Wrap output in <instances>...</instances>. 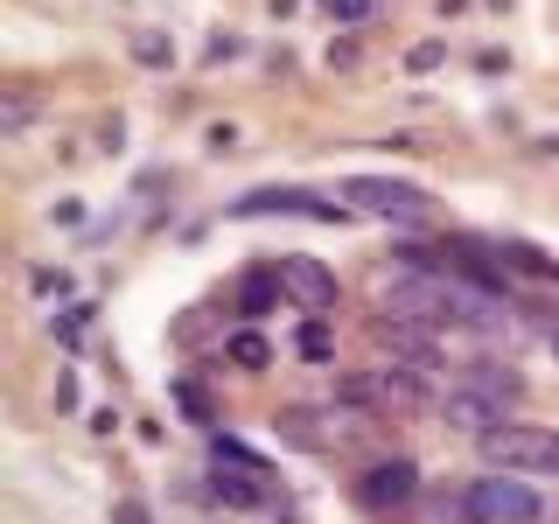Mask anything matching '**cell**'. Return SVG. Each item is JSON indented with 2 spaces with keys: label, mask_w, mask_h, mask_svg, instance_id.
Masks as SVG:
<instances>
[{
  "label": "cell",
  "mask_w": 559,
  "mask_h": 524,
  "mask_svg": "<svg viewBox=\"0 0 559 524\" xmlns=\"http://www.w3.org/2000/svg\"><path fill=\"white\" fill-rule=\"evenodd\" d=\"M483 462L497 468V476H559V433H546V427H489L483 433Z\"/></svg>",
  "instance_id": "6da1fadb"
},
{
  "label": "cell",
  "mask_w": 559,
  "mask_h": 524,
  "mask_svg": "<svg viewBox=\"0 0 559 524\" xmlns=\"http://www.w3.org/2000/svg\"><path fill=\"white\" fill-rule=\"evenodd\" d=\"M273 427H280V441H287V448L336 454V448H357L371 419H364V413H336V406H329V413H322V406H287Z\"/></svg>",
  "instance_id": "7a4b0ae2"
},
{
  "label": "cell",
  "mask_w": 559,
  "mask_h": 524,
  "mask_svg": "<svg viewBox=\"0 0 559 524\" xmlns=\"http://www.w3.org/2000/svg\"><path fill=\"white\" fill-rule=\"evenodd\" d=\"M349 210H364V217H392V224H427L433 203L419 182H392V175H349L343 182Z\"/></svg>",
  "instance_id": "3957f363"
},
{
  "label": "cell",
  "mask_w": 559,
  "mask_h": 524,
  "mask_svg": "<svg viewBox=\"0 0 559 524\" xmlns=\"http://www.w3.org/2000/svg\"><path fill=\"white\" fill-rule=\"evenodd\" d=\"M349 489H357V503H364L371 517H392V511H406V503L419 497V462H406V454H392V462H371Z\"/></svg>",
  "instance_id": "277c9868"
},
{
  "label": "cell",
  "mask_w": 559,
  "mask_h": 524,
  "mask_svg": "<svg viewBox=\"0 0 559 524\" xmlns=\"http://www.w3.org/2000/svg\"><path fill=\"white\" fill-rule=\"evenodd\" d=\"M231 217H308V224H343L349 203L308 196V189H252V196L231 203Z\"/></svg>",
  "instance_id": "5b68a950"
},
{
  "label": "cell",
  "mask_w": 559,
  "mask_h": 524,
  "mask_svg": "<svg viewBox=\"0 0 559 524\" xmlns=\"http://www.w3.org/2000/svg\"><path fill=\"white\" fill-rule=\"evenodd\" d=\"M468 503H476L489 524H538L546 517V503L524 489V476H483L476 489H468Z\"/></svg>",
  "instance_id": "8992f818"
},
{
  "label": "cell",
  "mask_w": 559,
  "mask_h": 524,
  "mask_svg": "<svg viewBox=\"0 0 559 524\" xmlns=\"http://www.w3.org/2000/svg\"><path fill=\"white\" fill-rule=\"evenodd\" d=\"M280 294H287L294 308H308V314H329L336 308V273L322 266V259H308V252H294V259H280Z\"/></svg>",
  "instance_id": "52a82bcc"
},
{
  "label": "cell",
  "mask_w": 559,
  "mask_h": 524,
  "mask_svg": "<svg viewBox=\"0 0 559 524\" xmlns=\"http://www.w3.org/2000/svg\"><path fill=\"white\" fill-rule=\"evenodd\" d=\"M371 343L384 349V357H399L406 371H433V364H441V343H433L427 329H413V322H392V314L371 322Z\"/></svg>",
  "instance_id": "ba28073f"
},
{
  "label": "cell",
  "mask_w": 559,
  "mask_h": 524,
  "mask_svg": "<svg viewBox=\"0 0 559 524\" xmlns=\"http://www.w3.org/2000/svg\"><path fill=\"white\" fill-rule=\"evenodd\" d=\"M441 427H454V433H468V441H483L489 427H503V398H489V392H476V384H454V392L441 398Z\"/></svg>",
  "instance_id": "9c48e42d"
},
{
  "label": "cell",
  "mask_w": 559,
  "mask_h": 524,
  "mask_svg": "<svg viewBox=\"0 0 559 524\" xmlns=\"http://www.w3.org/2000/svg\"><path fill=\"white\" fill-rule=\"evenodd\" d=\"M273 301H280V273L273 266H252L238 279V314H266Z\"/></svg>",
  "instance_id": "30bf717a"
},
{
  "label": "cell",
  "mask_w": 559,
  "mask_h": 524,
  "mask_svg": "<svg viewBox=\"0 0 559 524\" xmlns=\"http://www.w3.org/2000/svg\"><path fill=\"white\" fill-rule=\"evenodd\" d=\"M462 384H476V392L503 398V406H511V398L524 392V378H518V371H497V364H468V378H462Z\"/></svg>",
  "instance_id": "8fae6325"
},
{
  "label": "cell",
  "mask_w": 559,
  "mask_h": 524,
  "mask_svg": "<svg viewBox=\"0 0 559 524\" xmlns=\"http://www.w3.org/2000/svg\"><path fill=\"white\" fill-rule=\"evenodd\" d=\"M294 349H301L308 364H329V357H336V336L322 329V314H308V322H301V336H294Z\"/></svg>",
  "instance_id": "7c38bea8"
},
{
  "label": "cell",
  "mask_w": 559,
  "mask_h": 524,
  "mask_svg": "<svg viewBox=\"0 0 559 524\" xmlns=\"http://www.w3.org/2000/svg\"><path fill=\"white\" fill-rule=\"evenodd\" d=\"M231 364H238V371H266V364H273V343L245 329V336H231Z\"/></svg>",
  "instance_id": "4fadbf2b"
},
{
  "label": "cell",
  "mask_w": 559,
  "mask_h": 524,
  "mask_svg": "<svg viewBox=\"0 0 559 524\" xmlns=\"http://www.w3.org/2000/svg\"><path fill=\"white\" fill-rule=\"evenodd\" d=\"M427 524H489V517H483V511H476L468 497H441V503L427 511Z\"/></svg>",
  "instance_id": "5bb4252c"
},
{
  "label": "cell",
  "mask_w": 559,
  "mask_h": 524,
  "mask_svg": "<svg viewBox=\"0 0 559 524\" xmlns=\"http://www.w3.org/2000/svg\"><path fill=\"white\" fill-rule=\"evenodd\" d=\"M133 57H140V63H168L175 49H168V43H162L154 28H133Z\"/></svg>",
  "instance_id": "9a60e30c"
},
{
  "label": "cell",
  "mask_w": 559,
  "mask_h": 524,
  "mask_svg": "<svg viewBox=\"0 0 559 524\" xmlns=\"http://www.w3.org/2000/svg\"><path fill=\"white\" fill-rule=\"evenodd\" d=\"M175 406H182L189 419H210V398H203V392H197V384H189V378L175 384Z\"/></svg>",
  "instance_id": "2e32d148"
},
{
  "label": "cell",
  "mask_w": 559,
  "mask_h": 524,
  "mask_svg": "<svg viewBox=\"0 0 559 524\" xmlns=\"http://www.w3.org/2000/svg\"><path fill=\"white\" fill-rule=\"evenodd\" d=\"M329 14H336V22H364V14H371V0H322Z\"/></svg>",
  "instance_id": "e0dca14e"
},
{
  "label": "cell",
  "mask_w": 559,
  "mask_h": 524,
  "mask_svg": "<svg viewBox=\"0 0 559 524\" xmlns=\"http://www.w3.org/2000/svg\"><path fill=\"white\" fill-rule=\"evenodd\" d=\"M433 63H441V43H419V49H413V57H406V70H419V78H427V70H433Z\"/></svg>",
  "instance_id": "ac0fdd59"
},
{
  "label": "cell",
  "mask_w": 559,
  "mask_h": 524,
  "mask_svg": "<svg viewBox=\"0 0 559 524\" xmlns=\"http://www.w3.org/2000/svg\"><path fill=\"white\" fill-rule=\"evenodd\" d=\"M22 127H28V105L8 98V112H0V133H22Z\"/></svg>",
  "instance_id": "d6986e66"
},
{
  "label": "cell",
  "mask_w": 559,
  "mask_h": 524,
  "mask_svg": "<svg viewBox=\"0 0 559 524\" xmlns=\"http://www.w3.org/2000/svg\"><path fill=\"white\" fill-rule=\"evenodd\" d=\"M112 524H154V517L140 511V503H119V511H112Z\"/></svg>",
  "instance_id": "ffe728a7"
},
{
  "label": "cell",
  "mask_w": 559,
  "mask_h": 524,
  "mask_svg": "<svg viewBox=\"0 0 559 524\" xmlns=\"http://www.w3.org/2000/svg\"><path fill=\"white\" fill-rule=\"evenodd\" d=\"M552 357H559V336H552Z\"/></svg>",
  "instance_id": "44dd1931"
}]
</instances>
